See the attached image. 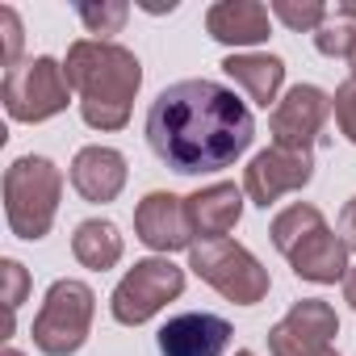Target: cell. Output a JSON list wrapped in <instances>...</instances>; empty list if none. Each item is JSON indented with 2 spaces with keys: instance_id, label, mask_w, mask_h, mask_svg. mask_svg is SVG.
<instances>
[{
  "instance_id": "f1b7e54d",
  "label": "cell",
  "mask_w": 356,
  "mask_h": 356,
  "mask_svg": "<svg viewBox=\"0 0 356 356\" xmlns=\"http://www.w3.org/2000/svg\"><path fill=\"white\" fill-rule=\"evenodd\" d=\"M348 72H352V80H356V38H352V51H348Z\"/></svg>"
},
{
  "instance_id": "1f68e13d",
  "label": "cell",
  "mask_w": 356,
  "mask_h": 356,
  "mask_svg": "<svg viewBox=\"0 0 356 356\" xmlns=\"http://www.w3.org/2000/svg\"><path fill=\"white\" fill-rule=\"evenodd\" d=\"M318 356H339V352H335V348H327V352H318Z\"/></svg>"
},
{
  "instance_id": "83f0119b",
  "label": "cell",
  "mask_w": 356,
  "mask_h": 356,
  "mask_svg": "<svg viewBox=\"0 0 356 356\" xmlns=\"http://www.w3.org/2000/svg\"><path fill=\"white\" fill-rule=\"evenodd\" d=\"M335 17H339V22H356V5H339Z\"/></svg>"
},
{
  "instance_id": "ba28073f",
  "label": "cell",
  "mask_w": 356,
  "mask_h": 356,
  "mask_svg": "<svg viewBox=\"0 0 356 356\" xmlns=\"http://www.w3.org/2000/svg\"><path fill=\"white\" fill-rule=\"evenodd\" d=\"M314 181V151H289V147H264L243 168V193L252 206L268 210L285 193H298Z\"/></svg>"
},
{
  "instance_id": "9a60e30c",
  "label": "cell",
  "mask_w": 356,
  "mask_h": 356,
  "mask_svg": "<svg viewBox=\"0 0 356 356\" xmlns=\"http://www.w3.org/2000/svg\"><path fill=\"white\" fill-rule=\"evenodd\" d=\"M206 30L222 47H260L273 34V13L260 0H218L206 9Z\"/></svg>"
},
{
  "instance_id": "7402d4cb",
  "label": "cell",
  "mask_w": 356,
  "mask_h": 356,
  "mask_svg": "<svg viewBox=\"0 0 356 356\" xmlns=\"http://www.w3.org/2000/svg\"><path fill=\"white\" fill-rule=\"evenodd\" d=\"M352 38H356V26L335 17V22H327V26L314 34V47H318V55H327V59H348Z\"/></svg>"
},
{
  "instance_id": "603a6c76",
  "label": "cell",
  "mask_w": 356,
  "mask_h": 356,
  "mask_svg": "<svg viewBox=\"0 0 356 356\" xmlns=\"http://www.w3.org/2000/svg\"><path fill=\"white\" fill-rule=\"evenodd\" d=\"M0 273H5V306H9V323H13V314L22 310V302H26V293H30V273H26V264L13 260V256L0 260Z\"/></svg>"
},
{
  "instance_id": "7c38bea8",
  "label": "cell",
  "mask_w": 356,
  "mask_h": 356,
  "mask_svg": "<svg viewBox=\"0 0 356 356\" xmlns=\"http://www.w3.org/2000/svg\"><path fill=\"white\" fill-rule=\"evenodd\" d=\"M231 323L222 314L210 310H185V314H172L159 335L155 348L159 356H222L231 348Z\"/></svg>"
},
{
  "instance_id": "484cf974",
  "label": "cell",
  "mask_w": 356,
  "mask_h": 356,
  "mask_svg": "<svg viewBox=\"0 0 356 356\" xmlns=\"http://www.w3.org/2000/svg\"><path fill=\"white\" fill-rule=\"evenodd\" d=\"M335 231H339V239L348 243V252H356V197H348V202H343Z\"/></svg>"
},
{
  "instance_id": "6da1fadb",
  "label": "cell",
  "mask_w": 356,
  "mask_h": 356,
  "mask_svg": "<svg viewBox=\"0 0 356 356\" xmlns=\"http://www.w3.org/2000/svg\"><path fill=\"white\" fill-rule=\"evenodd\" d=\"M147 147L176 176H206L231 168L256 138L252 109L218 80H176L143 118Z\"/></svg>"
},
{
  "instance_id": "4fadbf2b",
  "label": "cell",
  "mask_w": 356,
  "mask_h": 356,
  "mask_svg": "<svg viewBox=\"0 0 356 356\" xmlns=\"http://www.w3.org/2000/svg\"><path fill=\"white\" fill-rule=\"evenodd\" d=\"M126 176H130V168H126V155L118 147L92 143V147H80L72 159V189L92 206L118 202L126 189Z\"/></svg>"
},
{
  "instance_id": "e0dca14e",
  "label": "cell",
  "mask_w": 356,
  "mask_h": 356,
  "mask_svg": "<svg viewBox=\"0 0 356 356\" xmlns=\"http://www.w3.org/2000/svg\"><path fill=\"white\" fill-rule=\"evenodd\" d=\"M222 72L260 105V109H277L281 101V84H285V59L281 55H260V51H235L222 59Z\"/></svg>"
},
{
  "instance_id": "ffe728a7",
  "label": "cell",
  "mask_w": 356,
  "mask_h": 356,
  "mask_svg": "<svg viewBox=\"0 0 356 356\" xmlns=\"http://www.w3.org/2000/svg\"><path fill=\"white\" fill-rule=\"evenodd\" d=\"M268 13L293 34H318L327 26V17H331V9L323 0H273Z\"/></svg>"
},
{
  "instance_id": "52a82bcc",
  "label": "cell",
  "mask_w": 356,
  "mask_h": 356,
  "mask_svg": "<svg viewBox=\"0 0 356 356\" xmlns=\"http://www.w3.org/2000/svg\"><path fill=\"white\" fill-rule=\"evenodd\" d=\"M181 293H185V268L172 264L168 256H147V260H134V268L113 285L109 314L122 327H143Z\"/></svg>"
},
{
  "instance_id": "3957f363",
  "label": "cell",
  "mask_w": 356,
  "mask_h": 356,
  "mask_svg": "<svg viewBox=\"0 0 356 356\" xmlns=\"http://www.w3.org/2000/svg\"><path fill=\"white\" fill-rule=\"evenodd\" d=\"M63 197V172L47 155H22L5 168V222L17 239L38 243L51 235Z\"/></svg>"
},
{
  "instance_id": "44dd1931",
  "label": "cell",
  "mask_w": 356,
  "mask_h": 356,
  "mask_svg": "<svg viewBox=\"0 0 356 356\" xmlns=\"http://www.w3.org/2000/svg\"><path fill=\"white\" fill-rule=\"evenodd\" d=\"M76 17L84 22L88 34H97L101 42H109V34H122L126 17H130V5L126 0H101V5H76Z\"/></svg>"
},
{
  "instance_id": "8992f818",
  "label": "cell",
  "mask_w": 356,
  "mask_h": 356,
  "mask_svg": "<svg viewBox=\"0 0 356 356\" xmlns=\"http://www.w3.org/2000/svg\"><path fill=\"white\" fill-rule=\"evenodd\" d=\"M189 268L210 285L218 289L227 302L235 306H256L268 298L273 289V277L268 268L235 239H214V243H193L189 248Z\"/></svg>"
},
{
  "instance_id": "7a4b0ae2",
  "label": "cell",
  "mask_w": 356,
  "mask_h": 356,
  "mask_svg": "<svg viewBox=\"0 0 356 356\" xmlns=\"http://www.w3.org/2000/svg\"><path fill=\"white\" fill-rule=\"evenodd\" d=\"M72 92H80V118L92 130H122L143 88V63L122 42L76 38L63 59Z\"/></svg>"
},
{
  "instance_id": "9c48e42d",
  "label": "cell",
  "mask_w": 356,
  "mask_h": 356,
  "mask_svg": "<svg viewBox=\"0 0 356 356\" xmlns=\"http://www.w3.org/2000/svg\"><path fill=\"white\" fill-rule=\"evenodd\" d=\"M339 335V314L323 298H302L289 306V314L268 331L273 356H318Z\"/></svg>"
},
{
  "instance_id": "4316f807",
  "label": "cell",
  "mask_w": 356,
  "mask_h": 356,
  "mask_svg": "<svg viewBox=\"0 0 356 356\" xmlns=\"http://www.w3.org/2000/svg\"><path fill=\"white\" fill-rule=\"evenodd\" d=\"M343 302L356 310V264L348 268V277H343Z\"/></svg>"
},
{
  "instance_id": "d6986e66",
  "label": "cell",
  "mask_w": 356,
  "mask_h": 356,
  "mask_svg": "<svg viewBox=\"0 0 356 356\" xmlns=\"http://www.w3.org/2000/svg\"><path fill=\"white\" fill-rule=\"evenodd\" d=\"M318 227H327L323 210H318V206H310V202H293V206H285V210L273 218L268 235H273V248H277L281 256H289V252H293L306 235H314Z\"/></svg>"
},
{
  "instance_id": "4dcf8cb0",
  "label": "cell",
  "mask_w": 356,
  "mask_h": 356,
  "mask_svg": "<svg viewBox=\"0 0 356 356\" xmlns=\"http://www.w3.org/2000/svg\"><path fill=\"white\" fill-rule=\"evenodd\" d=\"M235 356H256V352H252V348H239V352H235Z\"/></svg>"
},
{
  "instance_id": "5b68a950",
  "label": "cell",
  "mask_w": 356,
  "mask_h": 356,
  "mask_svg": "<svg viewBox=\"0 0 356 356\" xmlns=\"http://www.w3.org/2000/svg\"><path fill=\"white\" fill-rule=\"evenodd\" d=\"M0 101H5V113L13 122H26V126H38V122L59 118L67 109V101H72V84L63 76V63L51 59V55L22 59L17 67L5 72Z\"/></svg>"
},
{
  "instance_id": "8fae6325",
  "label": "cell",
  "mask_w": 356,
  "mask_h": 356,
  "mask_svg": "<svg viewBox=\"0 0 356 356\" xmlns=\"http://www.w3.org/2000/svg\"><path fill=\"white\" fill-rule=\"evenodd\" d=\"M134 235H138L143 248H151L159 256L193 248V227H189V214H185V197H176L168 189L147 193L134 206Z\"/></svg>"
},
{
  "instance_id": "30bf717a",
  "label": "cell",
  "mask_w": 356,
  "mask_h": 356,
  "mask_svg": "<svg viewBox=\"0 0 356 356\" xmlns=\"http://www.w3.org/2000/svg\"><path fill=\"white\" fill-rule=\"evenodd\" d=\"M331 113V97L318 88V84H293L273 118H268V134H273V147H289V151H310L323 122Z\"/></svg>"
},
{
  "instance_id": "2e32d148",
  "label": "cell",
  "mask_w": 356,
  "mask_h": 356,
  "mask_svg": "<svg viewBox=\"0 0 356 356\" xmlns=\"http://www.w3.org/2000/svg\"><path fill=\"white\" fill-rule=\"evenodd\" d=\"M289 268L298 281H310V285H335L348 277V243L339 239V231L331 227H318L314 235H306L289 256Z\"/></svg>"
},
{
  "instance_id": "277c9868",
  "label": "cell",
  "mask_w": 356,
  "mask_h": 356,
  "mask_svg": "<svg viewBox=\"0 0 356 356\" xmlns=\"http://www.w3.org/2000/svg\"><path fill=\"white\" fill-rule=\"evenodd\" d=\"M92 314H97V293L88 281H76V277H59L47 298H42V310L30 327L34 335V348L42 356H76L92 331Z\"/></svg>"
},
{
  "instance_id": "f546056e",
  "label": "cell",
  "mask_w": 356,
  "mask_h": 356,
  "mask_svg": "<svg viewBox=\"0 0 356 356\" xmlns=\"http://www.w3.org/2000/svg\"><path fill=\"white\" fill-rule=\"evenodd\" d=\"M5 356H26V352L22 348H5Z\"/></svg>"
},
{
  "instance_id": "cb8c5ba5",
  "label": "cell",
  "mask_w": 356,
  "mask_h": 356,
  "mask_svg": "<svg viewBox=\"0 0 356 356\" xmlns=\"http://www.w3.org/2000/svg\"><path fill=\"white\" fill-rule=\"evenodd\" d=\"M331 109H335V122H339V134L356 147V80H343L331 97Z\"/></svg>"
},
{
  "instance_id": "d4e9b609",
  "label": "cell",
  "mask_w": 356,
  "mask_h": 356,
  "mask_svg": "<svg viewBox=\"0 0 356 356\" xmlns=\"http://www.w3.org/2000/svg\"><path fill=\"white\" fill-rule=\"evenodd\" d=\"M0 30H5V72L9 67H17L22 63V17H17V9L13 5H5L0 9Z\"/></svg>"
},
{
  "instance_id": "5bb4252c",
  "label": "cell",
  "mask_w": 356,
  "mask_h": 356,
  "mask_svg": "<svg viewBox=\"0 0 356 356\" xmlns=\"http://www.w3.org/2000/svg\"><path fill=\"white\" fill-rule=\"evenodd\" d=\"M185 214H189L193 239H202V243L227 239L243 218V189L235 181H214L185 197Z\"/></svg>"
},
{
  "instance_id": "ac0fdd59",
  "label": "cell",
  "mask_w": 356,
  "mask_h": 356,
  "mask_svg": "<svg viewBox=\"0 0 356 356\" xmlns=\"http://www.w3.org/2000/svg\"><path fill=\"white\" fill-rule=\"evenodd\" d=\"M122 252H126V239H122V231H118L109 218H84V222L76 227V235H72V256H76L88 273L113 268V264L122 260Z\"/></svg>"
}]
</instances>
